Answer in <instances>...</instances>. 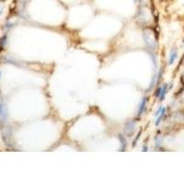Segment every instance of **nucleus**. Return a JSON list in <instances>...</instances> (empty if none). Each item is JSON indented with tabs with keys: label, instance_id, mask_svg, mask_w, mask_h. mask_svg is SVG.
<instances>
[{
	"label": "nucleus",
	"instance_id": "obj_1",
	"mask_svg": "<svg viewBox=\"0 0 184 184\" xmlns=\"http://www.w3.org/2000/svg\"><path fill=\"white\" fill-rule=\"evenodd\" d=\"M143 38L144 41L146 42V44L151 48V49H155L156 47V42L154 40V38L152 36V33L149 32V30H144L143 33Z\"/></svg>",
	"mask_w": 184,
	"mask_h": 184
},
{
	"label": "nucleus",
	"instance_id": "obj_2",
	"mask_svg": "<svg viewBox=\"0 0 184 184\" xmlns=\"http://www.w3.org/2000/svg\"><path fill=\"white\" fill-rule=\"evenodd\" d=\"M135 130V124L134 122H128L124 126V133L127 136H132Z\"/></svg>",
	"mask_w": 184,
	"mask_h": 184
},
{
	"label": "nucleus",
	"instance_id": "obj_3",
	"mask_svg": "<svg viewBox=\"0 0 184 184\" xmlns=\"http://www.w3.org/2000/svg\"><path fill=\"white\" fill-rule=\"evenodd\" d=\"M7 119V109L5 104H0V122H5Z\"/></svg>",
	"mask_w": 184,
	"mask_h": 184
},
{
	"label": "nucleus",
	"instance_id": "obj_4",
	"mask_svg": "<svg viewBox=\"0 0 184 184\" xmlns=\"http://www.w3.org/2000/svg\"><path fill=\"white\" fill-rule=\"evenodd\" d=\"M177 55H178L177 51L175 50V49H173L171 52H170V54H169V64H172L174 63V61L176 60V58H177Z\"/></svg>",
	"mask_w": 184,
	"mask_h": 184
},
{
	"label": "nucleus",
	"instance_id": "obj_5",
	"mask_svg": "<svg viewBox=\"0 0 184 184\" xmlns=\"http://www.w3.org/2000/svg\"><path fill=\"white\" fill-rule=\"evenodd\" d=\"M146 98L144 97L143 98L142 101H141V104H140V107H139V109H138V116H141L142 113L144 109V107H146Z\"/></svg>",
	"mask_w": 184,
	"mask_h": 184
},
{
	"label": "nucleus",
	"instance_id": "obj_6",
	"mask_svg": "<svg viewBox=\"0 0 184 184\" xmlns=\"http://www.w3.org/2000/svg\"><path fill=\"white\" fill-rule=\"evenodd\" d=\"M119 139H120V142H121V151H124L125 147H126V140L122 134L119 135Z\"/></svg>",
	"mask_w": 184,
	"mask_h": 184
},
{
	"label": "nucleus",
	"instance_id": "obj_7",
	"mask_svg": "<svg viewBox=\"0 0 184 184\" xmlns=\"http://www.w3.org/2000/svg\"><path fill=\"white\" fill-rule=\"evenodd\" d=\"M165 112H166V109L164 108V109H162V111H161V112H160V114L157 116V120L156 121V125H158L159 124H160V122H161V120L163 119V117H164V115H165Z\"/></svg>",
	"mask_w": 184,
	"mask_h": 184
},
{
	"label": "nucleus",
	"instance_id": "obj_8",
	"mask_svg": "<svg viewBox=\"0 0 184 184\" xmlns=\"http://www.w3.org/2000/svg\"><path fill=\"white\" fill-rule=\"evenodd\" d=\"M167 90H168V86L165 85L163 87H162V90H161V94H160V100H163L165 96H166V93H167Z\"/></svg>",
	"mask_w": 184,
	"mask_h": 184
},
{
	"label": "nucleus",
	"instance_id": "obj_9",
	"mask_svg": "<svg viewBox=\"0 0 184 184\" xmlns=\"http://www.w3.org/2000/svg\"><path fill=\"white\" fill-rule=\"evenodd\" d=\"M161 144V138L158 137V136H156V139H155V146H159Z\"/></svg>",
	"mask_w": 184,
	"mask_h": 184
},
{
	"label": "nucleus",
	"instance_id": "obj_10",
	"mask_svg": "<svg viewBox=\"0 0 184 184\" xmlns=\"http://www.w3.org/2000/svg\"><path fill=\"white\" fill-rule=\"evenodd\" d=\"M161 90H162V87H158V89H157V90H156V97H160V94H161Z\"/></svg>",
	"mask_w": 184,
	"mask_h": 184
},
{
	"label": "nucleus",
	"instance_id": "obj_11",
	"mask_svg": "<svg viewBox=\"0 0 184 184\" xmlns=\"http://www.w3.org/2000/svg\"><path fill=\"white\" fill-rule=\"evenodd\" d=\"M161 111H162V108L160 107V108H158V109H157V111H156V114H155V116L156 117H157L158 116L159 114H160V112H161Z\"/></svg>",
	"mask_w": 184,
	"mask_h": 184
},
{
	"label": "nucleus",
	"instance_id": "obj_12",
	"mask_svg": "<svg viewBox=\"0 0 184 184\" xmlns=\"http://www.w3.org/2000/svg\"><path fill=\"white\" fill-rule=\"evenodd\" d=\"M143 150H144V151H146V150H147V147H146V146H143Z\"/></svg>",
	"mask_w": 184,
	"mask_h": 184
},
{
	"label": "nucleus",
	"instance_id": "obj_13",
	"mask_svg": "<svg viewBox=\"0 0 184 184\" xmlns=\"http://www.w3.org/2000/svg\"><path fill=\"white\" fill-rule=\"evenodd\" d=\"M2 12H3V7H0V15L2 14Z\"/></svg>",
	"mask_w": 184,
	"mask_h": 184
},
{
	"label": "nucleus",
	"instance_id": "obj_14",
	"mask_svg": "<svg viewBox=\"0 0 184 184\" xmlns=\"http://www.w3.org/2000/svg\"><path fill=\"white\" fill-rule=\"evenodd\" d=\"M134 2H142V0H134Z\"/></svg>",
	"mask_w": 184,
	"mask_h": 184
},
{
	"label": "nucleus",
	"instance_id": "obj_15",
	"mask_svg": "<svg viewBox=\"0 0 184 184\" xmlns=\"http://www.w3.org/2000/svg\"><path fill=\"white\" fill-rule=\"evenodd\" d=\"M3 1H5V0H3Z\"/></svg>",
	"mask_w": 184,
	"mask_h": 184
}]
</instances>
